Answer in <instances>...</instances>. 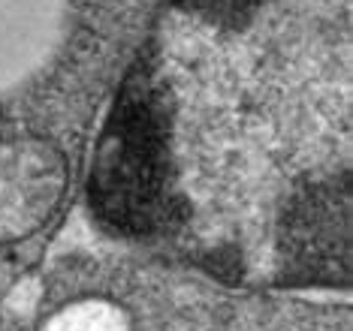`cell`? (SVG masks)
<instances>
[{
	"label": "cell",
	"instance_id": "1",
	"mask_svg": "<svg viewBox=\"0 0 353 331\" xmlns=\"http://www.w3.org/2000/svg\"><path fill=\"white\" fill-rule=\"evenodd\" d=\"M70 187L67 154L39 136L0 139V244L39 232Z\"/></svg>",
	"mask_w": 353,
	"mask_h": 331
},
{
	"label": "cell",
	"instance_id": "2",
	"mask_svg": "<svg viewBox=\"0 0 353 331\" xmlns=\"http://www.w3.org/2000/svg\"><path fill=\"white\" fill-rule=\"evenodd\" d=\"M39 331H133V322L121 304L109 298H76L54 310Z\"/></svg>",
	"mask_w": 353,
	"mask_h": 331
},
{
	"label": "cell",
	"instance_id": "3",
	"mask_svg": "<svg viewBox=\"0 0 353 331\" xmlns=\"http://www.w3.org/2000/svg\"><path fill=\"white\" fill-rule=\"evenodd\" d=\"M25 12V0H0V87L15 82L21 67V58H25V45H21V30H25V21L21 19Z\"/></svg>",
	"mask_w": 353,
	"mask_h": 331
}]
</instances>
